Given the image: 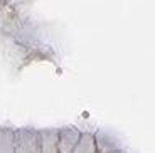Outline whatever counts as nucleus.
Returning a JSON list of instances; mask_svg holds the SVG:
<instances>
[{
	"mask_svg": "<svg viewBox=\"0 0 155 153\" xmlns=\"http://www.w3.org/2000/svg\"><path fill=\"white\" fill-rule=\"evenodd\" d=\"M15 153H41V136L37 130H15Z\"/></svg>",
	"mask_w": 155,
	"mask_h": 153,
	"instance_id": "f257e3e1",
	"label": "nucleus"
},
{
	"mask_svg": "<svg viewBox=\"0 0 155 153\" xmlns=\"http://www.w3.org/2000/svg\"><path fill=\"white\" fill-rule=\"evenodd\" d=\"M94 143H96L98 153H115L123 151V142L120 135H116L110 128H100L94 133Z\"/></svg>",
	"mask_w": 155,
	"mask_h": 153,
	"instance_id": "f03ea898",
	"label": "nucleus"
},
{
	"mask_svg": "<svg viewBox=\"0 0 155 153\" xmlns=\"http://www.w3.org/2000/svg\"><path fill=\"white\" fill-rule=\"evenodd\" d=\"M81 131L74 126H62L58 130V150L59 153H73L76 148L79 138H81Z\"/></svg>",
	"mask_w": 155,
	"mask_h": 153,
	"instance_id": "7ed1b4c3",
	"label": "nucleus"
},
{
	"mask_svg": "<svg viewBox=\"0 0 155 153\" xmlns=\"http://www.w3.org/2000/svg\"><path fill=\"white\" fill-rule=\"evenodd\" d=\"M58 130L59 128H46V130L39 131V136H41V153H59Z\"/></svg>",
	"mask_w": 155,
	"mask_h": 153,
	"instance_id": "20e7f679",
	"label": "nucleus"
},
{
	"mask_svg": "<svg viewBox=\"0 0 155 153\" xmlns=\"http://www.w3.org/2000/svg\"><path fill=\"white\" fill-rule=\"evenodd\" d=\"M0 153H15V131L0 128Z\"/></svg>",
	"mask_w": 155,
	"mask_h": 153,
	"instance_id": "39448f33",
	"label": "nucleus"
},
{
	"mask_svg": "<svg viewBox=\"0 0 155 153\" xmlns=\"http://www.w3.org/2000/svg\"><path fill=\"white\" fill-rule=\"evenodd\" d=\"M73 153H98L93 133H83Z\"/></svg>",
	"mask_w": 155,
	"mask_h": 153,
	"instance_id": "423d86ee",
	"label": "nucleus"
},
{
	"mask_svg": "<svg viewBox=\"0 0 155 153\" xmlns=\"http://www.w3.org/2000/svg\"><path fill=\"white\" fill-rule=\"evenodd\" d=\"M115 153H125V151H115Z\"/></svg>",
	"mask_w": 155,
	"mask_h": 153,
	"instance_id": "0eeeda50",
	"label": "nucleus"
}]
</instances>
